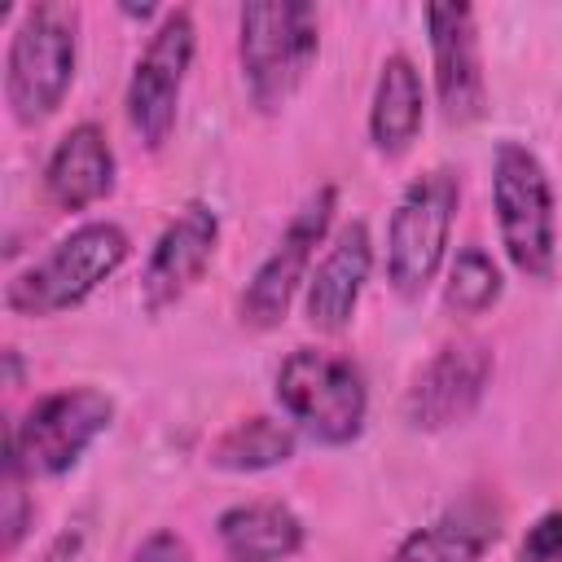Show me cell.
Masks as SVG:
<instances>
[{
    "label": "cell",
    "mask_w": 562,
    "mask_h": 562,
    "mask_svg": "<svg viewBox=\"0 0 562 562\" xmlns=\"http://www.w3.org/2000/svg\"><path fill=\"white\" fill-rule=\"evenodd\" d=\"M334 211H338V189L334 184H321L285 224V233L277 237V246L263 255V263L255 268L250 285L241 290V321L255 325V329H272L285 321L294 294L307 285L312 277V259H316V246L325 241L329 224H334Z\"/></svg>",
    "instance_id": "obj_9"
},
{
    "label": "cell",
    "mask_w": 562,
    "mask_h": 562,
    "mask_svg": "<svg viewBox=\"0 0 562 562\" xmlns=\"http://www.w3.org/2000/svg\"><path fill=\"white\" fill-rule=\"evenodd\" d=\"M430 61H435V92L448 123L465 127L487 110V75L479 48V22L470 4H430Z\"/></svg>",
    "instance_id": "obj_11"
},
{
    "label": "cell",
    "mask_w": 562,
    "mask_h": 562,
    "mask_svg": "<svg viewBox=\"0 0 562 562\" xmlns=\"http://www.w3.org/2000/svg\"><path fill=\"white\" fill-rule=\"evenodd\" d=\"M114 422V400L97 386H66L53 395H40L22 422L9 426L4 452L22 461V470L35 479H57L79 465V457L110 430Z\"/></svg>",
    "instance_id": "obj_7"
},
{
    "label": "cell",
    "mask_w": 562,
    "mask_h": 562,
    "mask_svg": "<svg viewBox=\"0 0 562 562\" xmlns=\"http://www.w3.org/2000/svg\"><path fill=\"white\" fill-rule=\"evenodd\" d=\"M518 562H562V509H549L527 527Z\"/></svg>",
    "instance_id": "obj_21"
},
{
    "label": "cell",
    "mask_w": 562,
    "mask_h": 562,
    "mask_svg": "<svg viewBox=\"0 0 562 562\" xmlns=\"http://www.w3.org/2000/svg\"><path fill=\"white\" fill-rule=\"evenodd\" d=\"M321 53V22L307 0H250L237 13V57L250 101L272 114L307 79Z\"/></svg>",
    "instance_id": "obj_1"
},
{
    "label": "cell",
    "mask_w": 562,
    "mask_h": 562,
    "mask_svg": "<svg viewBox=\"0 0 562 562\" xmlns=\"http://www.w3.org/2000/svg\"><path fill=\"white\" fill-rule=\"evenodd\" d=\"M426 119V92H422V70L413 66V57L391 53L378 70L373 83V105H369V140L378 154L400 158L413 149L417 132Z\"/></svg>",
    "instance_id": "obj_17"
},
{
    "label": "cell",
    "mask_w": 562,
    "mask_h": 562,
    "mask_svg": "<svg viewBox=\"0 0 562 562\" xmlns=\"http://www.w3.org/2000/svg\"><path fill=\"white\" fill-rule=\"evenodd\" d=\"M369 272H373V237L364 220H351L338 228V237L329 241V250L321 255V263L303 285L307 325L321 334H342L360 307Z\"/></svg>",
    "instance_id": "obj_13"
},
{
    "label": "cell",
    "mask_w": 562,
    "mask_h": 562,
    "mask_svg": "<svg viewBox=\"0 0 562 562\" xmlns=\"http://www.w3.org/2000/svg\"><path fill=\"white\" fill-rule=\"evenodd\" d=\"M457 202H461V184H457V171L448 167L417 176L400 193L386 224V281L395 294L422 299L426 285L439 277L448 259Z\"/></svg>",
    "instance_id": "obj_6"
},
{
    "label": "cell",
    "mask_w": 562,
    "mask_h": 562,
    "mask_svg": "<svg viewBox=\"0 0 562 562\" xmlns=\"http://www.w3.org/2000/svg\"><path fill=\"white\" fill-rule=\"evenodd\" d=\"M215 536L228 562H285L303 549V518L281 501L228 505L215 518Z\"/></svg>",
    "instance_id": "obj_16"
},
{
    "label": "cell",
    "mask_w": 562,
    "mask_h": 562,
    "mask_svg": "<svg viewBox=\"0 0 562 562\" xmlns=\"http://www.w3.org/2000/svg\"><path fill=\"white\" fill-rule=\"evenodd\" d=\"M277 400L294 430L312 435L316 443H351L364 430L369 391L364 373L334 351L294 347L277 369Z\"/></svg>",
    "instance_id": "obj_5"
},
{
    "label": "cell",
    "mask_w": 562,
    "mask_h": 562,
    "mask_svg": "<svg viewBox=\"0 0 562 562\" xmlns=\"http://www.w3.org/2000/svg\"><path fill=\"white\" fill-rule=\"evenodd\" d=\"M114 149L97 123H75L44 162V193L61 211H88L114 193Z\"/></svg>",
    "instance_id": "obj_14"
},
{
    "label": "cell",
    "mask_w": 562,
    "mask_h": 562,
    "mask_svg": "<svg viewBox=\"0 0 562 562\" xmlns=\"http://www.w3.org/2000/svg\"><path fill=\"white\" fill-rule=\"evenodd\" d=\"M26 470L13 452H4V474H0V549L13 553L31 527V501H26Z\"/></svg>",
    "instance_id": "obj_20"
},
{
    "label": "cell",
    "mask_w": 562,
    "mask_h": 562,
    "mask_svg": "<svg viewBox=\"0 0 562 562\" xmlns=\"http://www.w3.org/2000/svg\"><path fill=\"white\" fill-rule=\"evenodd\" d=\"M132 255L127 233L114 220H88L66 233L44 259L22 268L4 285V303L18 316H57L79 307L97 285H105Z\"/></svg>",
    "instance_id": "obj_3"
},
{
    "label": "cell",
    "mask_w": 562,
    "mask_h": 562,
    "mask_svg": "<svg viewBox=\"0 0 562 562\" xmlns=\"http://www.w3.org/2000/svg\"><path fill=\"white\" fill-rule=\"evenodd\" d=\"M215 246H220V215L211 202L193 198L184 202L171 224L158 233L149 259H145V272H140V303L149 312H162L171 303H180L206 272V263L215 259Z\"/></svg>",
    "instance_id": "obj_12"
},
{
    "label": "cell",
    "mask_w": 562,
    "mask_h": 562,
    "mask_svg": "<svg viewBox=\"0 0 562 562\" xmlns=\"http://www.w3.org/2000/svg\"><path fill=\"white\" fill-rule=\"evenodd\" d=\"M492 211L505 259L527 277L544 281L558 263V211L544 162L522 140H501L492 154Z\"/></svg>",
    "instance_id": "obj_4"
},
{
    "label": "cell",
    "mask_w": 562,
    "mask_h": 562,
    "mask_svg": "<svg viewBox=\"0 0 562 562\" xmlns=\"http://www.w3.org/2000/svg\"><path fill=\"white\" fill-rule=\"evenodd\" d=\"M79 61V9L40 0L22 13L4 57V101L22 127L44 123L70 92Z\"/></svg>",
    "instance_id": "obj_2"
},
{
    "label": "cell",
    "mask_w": 562,
    "mask_h": 562,
    "mask_svg": "<svg viewBox=\"0 0 562 562\" xmlns=\"http://www.w3.org/2000/svg\"><path fill=\"white\" fill-rule=\"evenodd\" d=\"M299 448V430L290 422H277L268 413H255V417H241L233 422L215 443H211V465L215 470H228V474H259V470H272V465H285Z\"/></svg>",
    "instance_id": "obj_18"
},
{
    "label": "cell",
    "mask_w": 562,
    "mask_h": 562,
    "mask_svg": "<svg viewBox=\"0 0 562 562\" xmlns=\"http://www.w3.org/2000/svg\"><path fill=\"white\" fill-rule=\"evenodd\" d=\"M505 281H501V268L496 259L483 250V246H461L448 263V281H443V303L461 316H479L487 312L496 299H501Z\"/></svg>",
    "instance_id": "obj_19"
},
{
    "label": "cell",
    "mask_w": 562,
    "mask_h": 562,
    "mask_svg": "<svg viewBox=\"0 0 562 562\" xmlns=\"http://www.w3.org/2000/svg\"><path fill=\"white\" fill-rule=\"evenodd\" d=\"M492 347L479 342V338H452L443 342L413 378L408 395H404V417L413 430H448V426H461L487 382H492Z\"/></svg>",
    "instance_id": "obj_10"
},
{
    "label": "cell",
    "mask_w": 562,
    "mask_h": 562,
    "mask_svg": "<svg viewBox=\"0 0 562 562\" xmlns=\"http://www.w3.org/2000/svg\"><path fill=\"white\" fill-rule=\"evenodd\" d=\"M127 562H193V549L180 531H154L132 549Z\"/></svg>",
    "instance_id": "obj_22"
},
{
    "label": "cell",
    "mask_w": 562,
    "mask_h": 562,
    "mask_svg": "<svg viewBox=\"0 0 562 562\" xmlns=\"http://www.w3.org/2000/svg\"><path fill=\"white\" fill-rule=\"evenodd\" d=\"M496 536H501V514L487 501L465 496L461 505L443 509L426 527H413L395 544L391 562H483Z\"/></svg>",
    "instance_id": "obj_15"
},
{
    "label": "cell",
    "mask_w": 562,
    "mask_h": 562,
    "mask_svg": "<svg viewBox=\"0 0 562 562\" xmlns=\"http://www.w3.org/2000/svg\"><path fill=\"white\" fill-rule=\"evenodd\" d=\"M193 53H198V26H193L189 9H171L154 26L149 44L140 48V57L132 66V79H127V123L145 140V149L167 145L176 114H180V92H184Z\"/></svg>",
    "instance_id": "obj_8"
}]
</instances>
